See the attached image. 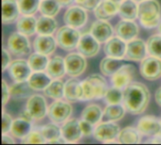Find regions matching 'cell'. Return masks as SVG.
<instances>
[{
	"instance_id": "8fae6325",
	"label": "cell",
	"mask_w": 161,
	"mask_h": 145,
	"mask_svg": "<svg viewBox=\"0 0 161 145\" xmlns=\"http://www.w3.org/2000/svg\"><path fill=\"white\" fill-rule=\"evenodd\" d=\"M140 70L143 78L149 81L157 80L161 76V59L153 56L146 57L142 60Z\"/></svg>"
},
{
	"instance_id": "c3c4849f",
	"label": "cell",
	"mask_w": 161,
	"mask_h": 145,
	"mask_svg": "<svg viewBox=\"0 0 161 145\" xmlns=\"http://www.w3.org/2000/svg\"><path fill=\"white\" fill-rule=\"evenodd\" d=\"M10 63H11V59H10L9 53L8 52V50L3 48L2 49V71L3 72L6 71V69L8 68Z\"/></svg>"
},
{
	"instance_id": "7402d4cb",
	"label": "cell",
	"mask_w": 161,
	"mask_h": 145,
	"mask_svg": "<svg viewBox=\"0 0 161 145\" xmlns=\"http://www.w3.org/2000/svg\"><path fill=\"white\" fill-rule=\"evenodd\" d=\"M57 45V40L52 35H39L33 42L35 51L46 56L53 54Z\"/></svg>"
},
{
	"instance_id": "836d02e7",
	"label": "cell",
	"mask_w": 161,
	"mask_h": 145,
	"mask_svg": "<svg viewBox=\"0 0 161 145\" xmlns=\"http://www.w3.org/2000/svg\"><path fill=\"white\" fill-rule=\"evenodd\" d=\"M123 65H124V61L122 60V59H116V58L108 56L102 59V61L100 63V70L104 75L111 76Z\"/></svg>"
},
{
	"instance_id": "f1b7e54d",
	"label": "cell",
	"mask_w": 161,
	"mask_h": 145,
	"mask_svg": "<svg viewBox=\"0 0 161 145\" xmlns=\"http://www.w3.org/2000/svg\"><path fill=\"white\" fill-rule=\"evenodd\" d=\"M31 130H32L31 122H28L19 117L18 119L13 120L11 129H10V134L15 139L23 140L29 134Z\"/></svg>"
},
{
	"instance_id": "4dcf8cb0",
	"label": "cell",
	"mask_w": 161,
	"mask_h": 145,
	"mask_svg": "<svg viewBox=\"0 0 161 145\" xmlns=\"http://www.w3.org/2000/svg\"><path fill=\"white\" fill-rule=\"evenodd\" d=\"M52 78L47 73L34 72L29 76L27 82L33 91H44L45 88L51 83Z\"/></svg>"
},
{
	"instance_id": "816d5d0a",
	"label": "cell",
	"mask_w": 161,
	"mask_h": 145,
	"mask_svg": "<svg viewBox=\"0 0 161 145\" xmlns=\"http://www.w3.org/2000/svg\"><path fill=\"white\" fill-rule=\"evenodd\" d=\"M155 99H156L157 104H158L159 107H161V88L157 90L156 94H155Z\"/></svg>"
},
{
	"instance_id": "7dc6e473",
	"label": "cell",
	"mask_w": 161,
	"mask_h": 145,
	"mask_svg": "<svg viewBox=\"0 0 161 145\" xmlns=\"http://www.w3.org/2000/svg\"><path fill=\"white\" fill-rule=\"evenodd\" d=\"M9 97H10L9 87L8 86L6 80L3 79V80H2V104H3V108H4L5 105L8 102Z\"/></svg>"
},
{
	"instance_id": "f907efd6",
	"label": "cell",
	"mask_w": 161,
	"mask_h": 145,
	"mask_svg": "<svg viewBox=\"0 0 161 145\" xmlns=\"http://www.w3.org/2000/svg\"><path fill=\"white\" fill-rule=\"evenodd\" d=\"M15 141L13 140V137H10L8 133L2 134V143L4 144H13Z\"/></svg>"
},
{
	"instance_id": "7a4b0ae2",
	"label": "cell",
	"mask_w": 161,
	"mask_h": 145,
	"mask_svg": "<svg viewBox=\"0 0 161 145\" xmlns=\"http://www.w3.org/2000/svg\"><path fill=\"white\" fill-rule=\"evenodd\" d=\"M82 98L81 101H90L104 98L108 91V83L104 76L93 74L82 81Z\"/></svg>"
},
{
	"instance_id": "681fc988",
	"label": "cell",
	"mask_w": 161,
	"mask_h": 145,
	"mask_svg": "<svg viewBox=\"0 0 161 145\" xmlns=\"http://www.w3.org/2000/svg\"><path fill=\"white\" fill-rule=\"evenodd\" d=\"M20 118H22V119H24V120H26V121H28V122H33V121H35L34 120V118L32 117V115L30 114V112L25 109V110H23L21 113H20Z\"/></svg>"
},
{
	"instance_id": "db71d44e",
	"label": "cell",
	"mask_w": 161,
	"mask_h": 145,
	"mask_svg": "<svg viewBox=\"0 0 161 145\" xmlns=\"http://www.w3.org/2000/svg\"><path fill=\"white\" fill-rule=\"evenodd\" d=\"M158 31H159V34H161V21L159 25H158Z\"/></svg>"
},
{
	"instance_id": "ffe728a7",
	"label": "cell",
	"mask_w": 161,
	"mask_h": 145,
	"mask_svg": "<svg viewBox=\"0 0 161 145\" xmlns=\"http://www.w3.org/2000/svg\"><path fill=\"white\" fill-rule=\"evenodd\" d=\"M115 33L125 42L135 39L139 34V26L134 21L122 20L115 26Z\"/></svg>"
},
{
	"instance_id": "d590c367",
	"label": "cell",
	"mask_w": 161,
	"mask_h": 145,
	"mask_svg": "<svg viewBox=\"0 0 161 145\" xmlns=\"http://www.w3.org/2000/svg\"><path fill=\"white\" fill-rule=\"evenodd\" d=\"M64 88L65 83L60 78L53 79L51 83L45 88L43 93L45 94V96L49 98L59 100L64 97Z\"/></svg>"
},
{
	"instance_id": "8992f818",
	"label": "cell",
	"mask_w": 161,
	"mask_h": 145,
	"mask_svg": "<svg viewBox=\"0 0 161 145\" xmlns=\"http://www.w3.org/2000/svg\"><path fill=\"white\" fill-rule=\"evenodd\" d=\"M73 112V108L68 101L61 99L56 100L48 107L47 116L51 122L56 124H62L66 122Z\"/></svg>"
},
{
	"instance_id": "bcb514c9",
	"label": "cell",
	"mask_w": 161,
	"mask_h": 145,
	"mask_svg": "<svg viewBox=\"0 0 161 145\" xmlns=\"http://www.w3.org/2000/svg\"><path fill=\"white\" fill-rule=\"evenodd\" d=\"M80 127H81L83 136L89 137L92 134H93V132H94L93 125H92L91 123H89V122H87V121H85L83 119L80 120Z\"/></svg>"
},
{
	"instance_id": "d4e9b609",
	"label": "cell",
	"mask_w": 161,
	"mask_h": 145,
	"mask_svg": "<svg viewBox=\"0 0 161 145\" xmlns=\"http://www.w3.org/2000/svg\"><path fill=\"white\" fill-rule=\"evenodd\" d=\"M45 71L52 79L61 78L66 74L65 59L60 56H56L52 58L49 60L48 66Z\"/></svg>"
},
{
	"instance_id": "277c9868",
	"label": "cell",
	"mask_w": 161,
	"mask_h": 145,
	"mask_svg": "<svg viewBox=\"0 0 161 145\" xmlns=\"http://www.w3.org/2000/svg\"><path fill=\"white\" fill-rule=\"evenodd\" d=\"M80 38L81 35L79 31L76 28L67 25L61 26L56 34L58 45L65 51H71L77 48Z\"/></svg>"
},
{
	"instance_id": "11a10c76",
	"label": "cell",
	"mask_w": 161,
	"mask_h": 145,
	"mask_svg": "<svg viewBox=\"0 0 161 145\" xmlns=\"http://www.w3.org/2000/svg\"><path fill=\"white\" fill-rule=\"evenodd\" d=\"M113 1H115V2H118V3H121L122 1H124V0H113Z\"/></svg>"
},
{
	"instance_id": "44dd1931",
	"label": "cell",
	"mask_w": 161,
	"mask_h": 145,
	"mask_svg": "<svg viewBox=\"0 0 161 145\" xmlns=\"http://www.w3.org/2000/svg\"><path fill=\"white\" fill-rule=\"evenodd\" d=\"M120 3L113 0H102L101 3L95 8L94 14L99 20L108 21L114 17L119 12Z\"/></svg>"
},
{
	"instance_id": "ab89813d",
	"label": "cell",
	"mask_w": 161,
	"mask_h": 145,
	"mask_svg": "<svg viewBox=\"0 0 161 145\" xmlns=\"http://www.w3.org/2000/svg\"><path fill=\"white\" fill-rule=\"evenodd\" d=\"M42 0H17L22 15H34L40 8Z\"/></svg>"
},
{
	"instance_id": "4fadbf2b",
	"label": "cell",
	"mask_w": 161,
	"mask_h": 145,
	"mask_svg": "<svg viewBox=\"0 0 161 145\" xmlns=\"http://www.w3.org/2000/svg\"><path fill=\"white\" fill-rule=\"evenodd\" d=\"M88 20V14L84 8L80 6H72L68 8L63 15V21L67 25L75 28L83 26Z\"/></svg>"
},
{
	"instance_id": "7bdbcfd3",
	"label": "cell",
	"mask_w": 161,
	"mask_h": 145,
	"mask_svg": "<svg viewBox=\"0 0 161 145\" xmlns=\"http://www.w3.org/2000/svg\"><path fill=\"white\" fill-rule=\"evenodd\" d=\"M22 142L25 144H43L46 142V141L41 131L31 130L29 134L22 140Z\"/></svg>"
},
{
	"instance_id": "ac0fdd59",
	"label": "cell",
	"mask_w": 161,
	"mask_h": 145,
	"mask_svg": "<svg viewBox=\"0 0 161 145\" xmlns=\"http://www.w3.org/2000/svg\"><path fill=\"white\" fill-rule=\"evenodd\" d=\"M126 46L127 43L125 41L121 39L120 37H111L105 44L104 51L105 54L108 57L116 58V59H124L126 54Z\"/></svg>"
},
{
	"instance_id": "5b68a950",
	"label": "cell",
	"mask_w": 161,
	"mask_h": 145,
	"mask_svg": "<svg viewBox=\"0 0 161 145\" xmlns=\"http://www.w3.org/2000/svg\"><path fill=\"white\" fill-rule=\"evenodd\" d=\"M120 126L114 122L105 121L104 123L98 124V125L94 128L93 137L96 141L105 142V143H112L118 142L116 139L120 134Z\"/></svg>"
},
{
	"instance_id": "8d00e7d4",
	"label": "cell",
	"mask_w": 161,
	"mask_h": 145,
	"mask_svg": "<svg viewBox=\"0 0 161 145\" xmlns=\"http://www.w3.org/2000/svg\"><path fill=\"white\" fill-rule=\"evenodd\" d=\"M49 60L50 59L47 58L46 55H43V54L38 53V52L31 54L27 59L32 71H34V72H42V71L46 70Z\"/></svg>"
},
{
	"instance_id": "1f68e13d",
	"label": "cell",
	"mask_w": 161,
	"mask_h": 145,
	"mask_svg": "<svg viewBox=\"0 0 161 145\" xmlns=\"http://www.w3.org/2000/svg\"><path fill=\"white\" fill-rule=\"evenodd\" d=\"M58 27V23L51 16H41L37 20V33L39 35H52Z\"/></svg>"
},
{
	"instance_id": "52a82bcc",
	"label": "cell",
	"mask_w": 161,
	"mask_h": 145,
	"mask_svg": "<svg viewBox=\"0 0 161 145\" xmlns=\"http://www.w3.org/2000/svg\"><path fill=\"white\" fill-rule=\"evenodd\" d=\"M8 48L10 53L17 57L26 56L30 53L31 46L27 36L21 32L12 33L8 39Z\"/></svg>"
},
{
	"instance_id": "9a60e30c",
	"label": "cell",
	"mask_w": 161,
	"mask_h": 145,
	"mask_svg": "<svg viewBox=\"0 0 161 145\" xmlns=\"http://www.w3.org/2000/svg\"><path fill=\"white\" fill-rule=\"evenodd\" d=\"M100 42L92 35V33L83 34L77 45V51L86 58H92L98 54Z\"/></svg>"
},
{
	"instance_id": "e575fe53",
	"label": "cell",
	"mask_w": 161,
	"mask_h": 145,
	"mask_svg": "<svg viewBox=\"0 0 161 145\" xmlns=\"http://www.w3.org/2000/svg\"><path fill=\"white\" fill-rule=\"evenodd\" d=\"M125 107L121 104L108 105L104 109L103 118L108 122H118L125 115Z\"/></svg>"
},
{
	"instance_id": "e0dca14e",
	"label": "cell",
	"mask_w": 161,
	"mask_h": 145,
	"mask_svg": "<svg viewBox=\"0 0 161 145\" xmlns=\"http://www.w3.org/2000/svg\"><path fill=\"white\" fill-rule=\"evenodd\" d=\"M61 134L68 143L77 142L83 136L80 121L74 118L64 122L61 126Z\"/></svg>"
},
{
	"instance_id": "9c48e42d",
	"label": "cell",
	"mask_w": 161,
	"mask_h": 145,
	"mask_svg": "<svg viewBox=\"0 0 161 145\" xmlns=\"http://www.w3.org/2000/svg\"><path fill=\"white\" fill-rule=\"evenodd\" d=\"M83 55L78 53H71L65 57L66 74L72 77L81 75L87 68V60Z\"/></svg>"
},
{
	"instance_id": "3957f363",
	"label": "cell",
	"mask_w": 161,
	"mask_h": 145,
	"mask_svg": "<svg viewBox=\"0 0 161 145\" xmlns=\"http://www.w3.org/2000/svg\"><path fill=\"white\" fill-rule=\"evenodd\" d=\"M161 7L157 0H143L139 4V19L146 28L158 26L160 23Z\"/></svg>"
},
{
	"instance_id": "30bf717a",
	"label": "cell",
	"mask_w": 161,
	"mask_h": 145,
	"mask_svg": "<svg viewBox=\"0 0 161 145\" xmlns=\"http://www.w3.org/2000/svg\"><path fill=\"white\" fill-rule=\"evenodd\" d=\"M8 69L13 82L27 81L32 74V69L28 61L23 59H18L11 61Z\"/></svg>"
},
{
	"instance_id": "f6af8a7d",
	"label": "cell",
	"mask_w": 161,
	"mask_h": 145,
	"mask_svg": "<svg viewBox=\"0 0 161 145\" xmlns=\"http://www.w3.org/2000/svg\"><path fill=\"white\" fill-rule=\"evenodd\" d=\"M102 0H75V2L87 10H94Z\"/></svg>"
},
{
	"instance_id": "ba28073f",
	"label": "cell",
	"mask_w": 161,
	"mask_h": 145,
	"mask_svg": "<svg viewBox=\"0 0 161 145\" xmlns=\"http://www.w3.org/2000/svg\"><path fill=\"white\" fill-rule=\"evenodd\" d=\"M137 128L146 138L161 139V121L154 116H143L141 118Z\"/></svg>"
},
{
	"instance_id": "6da1fadb",
	"label": "cell",
	"mask_w": 161,
	"mask_h": 145,
	"mask_svg": "<svg viewBox=\"0 0 161 145\" xmlns=\"http://www.w3.org/2000/svg\"><path fill=\"white\" fill-rule=\"evenodd\" d=\"M124 106L131 114L138 115L145 111L150 102V92L141 82H132L124 90Z\"/></svg>"
},
{
	"instance_id": "f35d334b",
	"label": "cell",
	"mask_w": 161,
	"mask_h": 145,
	"mask_svg": "<svg viewBox=\"0 0 161 145\" xmlns=\"http://www.w3.org/2000/svg\"><path fill=\"white\" fill-rule=\"evenodd\" d=\"M61 6L58 0H42L39 10L42 15L54 17L59 12Z\"/></svg>"
},
{
	"instance_id": "d6a6232c",
	"label": "cell",
	"mask_w": 161,
	"mask_h": 145,
	"mask_svg": "<svg viewBox=\"0 0 161 145\" xmlns=\"http://www.w3.org/2000/svg\"><path fill=\"white\" fill-rule=\"evenodd\" d=\"M103 114H104V111L98 105L91 104L83 109L81 113V119L94 125L99 124V122L103 118Z\"/></svg>"
},
{
	"instance_id": "2e32d148",
	"label": "cell",
	"mask_w": 161,
	"mask_h": 145,
	"mask_svg": "<svg viewBox=\"0 0 161 145\" xmlns=\"http://www.w3.org/2000/svg\"><path fill=\"white\" fill-rule=\"evenodd\" d=\"M147 44L141 39H133L127 42L125 59L132 61H142L146 58Z\"/></svg>"
},
{
	"instance_id": "9f6ffc18",
	"label": "cell",
	"mask_w": 161,
	"mask_h": 145,
	"mask_svg": "<svg viewBox=\"0 0 161 145\" xmlns=\"http://www.w3.org/2000/svg\"><path fill=\"white\" fill-rule=\"evenodd\" d=\"M135 1H137V2H142V1H143V0H135Z\"/></svg>"
},
{
	"instance_id": "74e56055",
	"label": "cell",
	"mask_w": 161,
	"mask_h": 145,
	"mask_svg": "<svg viewBox=\"0 0 161 145\" xmlns=\"http://www.w3.org/2000/svg\"><path fill=\"white\" fill-rule=\"evenodd\" d=\"M41 133L42 134L43 138L45 139L46 142L52 143L54 141L58 140L62 136L61 134V128L56 125V123L47 124L41 127Z\"/></svg>"
},
{
	"instance_id": "5bb4252c",
	"label": "cell",
	"mask_w": 161,
	"mask_h": 145,
	"mask_svg": "<svg viewBox=\"0 0 161 145\" xmlns=\"http://www.w3.org/2000/svg\"><path fill=\"white\" fill-rule=\"evenodd\" d=\"M136 76V68L132 64H124L113 75H111V82L113 86L125 89L132 83Z\"/></svg>"
},
{
	"instance_id": "6f0895ef",
	"label": "cell",
	"mask_w": 161,
	"mask_h": 145,
	"mask_svg": "<svg viewBox=\"0 0 161 145\" xmlns=\"http://www.w3.org/2000/svg\"><path fill=\"white\" fill-rule=\"evenodd\" d=\"M160 121H161V119H160Z\"/></svg>"
},
{
	"instance_id": "b9f144b4",
	"label": "cell",
	"mask_w": 161,
	"mask_h": 145,
	"mask_svg": "<svg viewBox=\"0 0 161 145\" xmlns=\"http://www.w3.org/2000/svg\"><path fill=\"white\" fill-rule=\"evenodd\" d=\"M146 44L148 54L161 59V34L151 36Z\"/></svg>"
},
{
	"instance_id": "60d3db41",
	"label": "cell",
	"mask_w": 161,
	"mask_h": 145,
	"mask_svg": "<svg viewBox=\"0 0 161 145\" xmlns=\"http://www.w3.org/2000/svg\"><path fill=\"white\" fill-rule=\"evenodd\" d=\"M104 100L108 105H114V104H121L124 101V92L122 89L113 86L112 88L108 89Z\"/></svg>"
},
{
	"instance_id": "f546056e",
	"label": "cell",
	"mask_w": 161,
	"mask_h": 145,
	"mask_svg": "<svg viewBox=\"0 0 161 145\" xmlns=\"http://www.w3.org/2000/svg\"><path fill=\"white\" fill-rule=\"evenodd\" d=\"M32 91L33 90L30 88L27 81L14 82L9 87L10 97L12 99H14V100H17V101L24 100V99H28L31 96Z\"/></svg>"
},
{
	"instance_id": "4316f807",
	"label": "cell",
	"mask_w": 161,
	"mask_h": 145,
	"mask_svg": "<svg viewBox=\"0 0 161 145\" xmlns=\"http://www.w3.org/2000/svg\"><path fill=\"white\" fill-rule=\"evenodd\" d=\"M142 136L138 128L127 126L120 131L117 141L122 144H139L142 142Z\"/></svg>"
},
{
	"instance_id": "603a6c76",
	"label": "cell",
	"mask_w": 161,
	"mask_h": 145,
	"mask_svg": "<svg viewBox=\"0 0 161 145\" xmlns=\"http://www.w3.org/2000/svg\"><path fill=\"white\" fill-rule=\"evenodd\" d=\"M82 82L75 77L70 78L65 82L64 88V98L71 103L81 101L82 98Z\"/></svg>"
},
{
	"instance_id": "7c38bea8",
	"label": "cell",
	"mask_w": 161,
	"mask_h": 145,
	"mask_svg": "<svg viewBox=\"0 0 161 145\" xmlns=\"http://www.w3.org/2000/svg\"><path fill=\"white\" fill-rule=\"evenodd\" d=\"M26 109L30 112L35 121L42 120L48 112L45 98L41 94L31 95L26 102Z\"/></svg>"
},
{
	"instance_id": "d6986e66",
	"label": "cell",
	"mask_w": 161,
	"mask_h": 145,
	"mask_svg": "<svg viewBox=\"0 0 161 145\" xmlns=\"http://www.w3.org/2000/svg\"><path fill=\"white\" fill-rule=\"evenodd\" d=\"M90 32L100 43H106L112 37L113 28L108 21L98 19L92 24Z\"/></svg>"
},
{
	"instance_id": "f5cc1de1",
	"label": "cell",
	"mask_w": 161,
	"mask_h": 145,
	"mask_svg": "<svg viewBox=\"0 0 161 145\" xmlns=\"http://www.w3.org/2000/svg\"><path fill=\"white\" fill-rule=\"evenodd\" d=\"M59 2H60V4L62 5V6H68V5H70L72 2H74L75 0H58Z\"/></svg>"
},
{
	"instance_id": "ee69618b",
	"label": "cell",
	"mask_w": 161,
	"mask_h": 145,
	"mask_svg": "<svg viewBox=\"0 0 161 145\" xmlns=\"http://www.w3.org/2000/svg\"><path fill=\"white\" fill-rule=\"evenodd\" d=\"M12 123H13V120H12L11 116L8 113L5 112L4 108H3V110H2V134L10 132Z\"/></svg>"
},
{
	"instance_id": "83f0119b",
	"label": "cell",
	"mask_w": 161,
	"mask_h": 145,
	"mask_svg": "<svg viewBox=\"0 0 161 145\" xmlns=\"http://www.w3.org/2000/svg\"><path fill=\"white\" fill-rule=\"evenodd\" d=\"M17 30L25 36H32L37 32V20L32 15H23L16 24Z\"/></svg>"
},
{
	"instance_id": "cb8c5ba5",
	"label": "cell",
	"mask_w": 161,
	"mask_h": 145,
	"mask_svg": "<svg viewBox=\"0 0 161 145\" xmlns=\"http://www.w3.org/2000/svg\"><path fill=\"white\" fill-rule=\"evenodd\" d=\"M20 13L17 0H2V21L5 25L14 23Z\"/></svg>"
},
{
	"instance_id": "484cf974",
	"label": "cell",
	"mask_w": 161,
	"mask_h": 145,
	"mask_svg": "<svg viewBox=\"0 0 161 145\" xmlns=\"http://www.w3.org/2000/svg\"><path fill=\"white\" fill-rule=\"evenodd\" d=\"M135 0H124L120 3L118 14L124 20L134 21L139 18V5Z\"/></svg>"
}]
</instances>
